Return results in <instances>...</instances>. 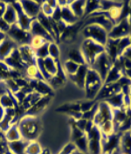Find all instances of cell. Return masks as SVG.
<instances>
[{
    "instance_id": "obj_1",
    "label": "cell",
    "mask_w": 131,
    "mask_h": 154,
    "mask_svg": "<svg viewBox=\"0 0 131 154\" xmlns=\"http://www.w3.org/2000/svg\"><path fill=\"white\" fill-rule=\"evenodd\" d=\"M22 139L26 142L36 141L41 132V125L37 116L24 115L18 122Z\"/></svg>"
},
{
    "instance_id": "obj_2",
    "label": "cell",
    "mask_w": 131,
    "mask_h": 154,
    "mask_svg": "<svg viewBox=\"0 0 131 154\" xmlns=\"http://www.w3.org/2000/svg\"><path fill=\"white\" fill-rule=\"evenodd\" d=\"M103 86V81L100 75L89 67L85 81V96L86 100H95L99 91Z\"/></svg>"
},
{
    "instance_id": "obj_3",
    "label": "cell",
    "mask_w": 131,
    "mask_h": 154,
    "mask_svg": "<svg viewBox=\"0 0 131 154\" xmlns=\"http://www.w3.org/2000/svg\"><path fill=\"white\" fill-rule=\"evenodd\" d=\"M80 49L83 54L86 64L88 65L89 67L93 64L96 58L105 52L104 46L88 38H85L83 40Z\"/></svg>"
},
{
    "instance_id": "obj_4",
    "label": "cell",
    "mask_w": 131,
    "mask_h": 154,
    "mask_svg": "<svg viewBox=\"0 0 131 154\" xmlns=\"http://www.w3.org/2000/svg\"><path fill=\"white\" fill-rule=\"evenodd\" d=\"M81 33L85 38L94 40V42L106 46L108 39V32L98 25H87L84 26L81 30Z\"/></svg>"
},
{
    "instance_id": "obj_5",
    "label": "cell",
    "mask_w": 131,
    "mask_h": 154,
    "mask_svg": "<svg viewBox=\"0 0 131 154\" xmlns=\"http://www.w3.org/2000/svg\"><path fill=\"white\" fill-rule=\"evenodd\" d=\"M6 36L11 40H13L18 45V47L24 45H30L31 39L32 37V35L30 33L29 31L19 27L17 24L11 26L9 31L6 33Z\"/></svg>"
},
{
    "instance_id": "obj_6",
    "label": "cell",
    "mask_w": 131,
    "mask_h": 154,
    "mask_svg": "<svg viewBox=\"0 0 131 154\" xmlns=\"http://www.w3.org/2000/svg\"><path fill=\"white\" fill-rule=\"evenodd\" d=\"M113 61L110 60V58L108 56V54L104 52L102 54H100L98 57L96 58V60L93 62V64L90 66V68H92L94 70L100 77L102 78V80L105 81L106 77L108 75L109 70L113 67Z\"/></svg>"
},
{
    "instance_id": "obj_7",
    "label": "cell",
    "mask_w": 131,
    "mask_h": 154,
    "mask_svg": "<svg viewBox=\"0 0 131 154\" xmlns=\"http://www.w3.org/2000/svg\"><path fill=\"white\" fill-rule=\"evenodd\" d=\"M86 134L88 139V154H102V136L100 129L94 125L93 128Z\"/></svg>"
},
{
    "instance_id": "obj_8",
    "label": "cell",
    "mask_w": 131,
    "mask_h": 154,
    "mask_svg": "<svg viewBox=\"0 0 131 154\" xmlns=\"http://www.w3.org/2000/svg\"><path fill=\"white\" fill-rule=\"evenodd\" d=\"M131 35L130 23L128 18L118 21L113 29L108 32V38L119 39L124 37H129Z\"/></svg>"
},
{
    "instance_id": "obj_9",
    "label": "cell",
    "mask_w": 131,
    "mask_h": 154,
    "mask_svg": "<svg viewBox=\"0 0 131 154\" xmlns=\"http://www.w3.org/2000/svg\"><path fill=\"white\" fill-rule=\"evenodd\" d=\"M4 61L7 64V66L11 69H12L16 72H19L24 75V72L26 67V65L25 64V62L23 61L22 58L20 56L18 48L15 49Z\"/></svg>"
},
{
    "instance_id": "obj_10",
    "label": "cell",
    "mask_w": 131,
    "mask_h": 154,
    "mask_svg": "<svg viewBox=\"0 0 131 154\" xmlns=\"http://www.w3.org/2000/svg\"><path fill=\"white\" fill-rule=\"evenodd\" d=\"M122 92L121 87L119 84L116 83H110V84H103L101 90L99 91L98 95L95 98L96 102H101V101H105L112 96H115L119 93Z\"/></svg>"
},
{
    "instance_id": "obj_11",
    "label": "cell",
    "mask_w": 131,
    "mask_h": 154,
    "mask_svg": "<svg viewBox=\"0 0 131 154\" xmlns=\"http://www.w3.org/2000/svg\"><path fill=\"white\" fill-rule=\"evenodd\" d=\"M20 5L23 11L28 16L30 19H36L38 17V15L41 13V2L38 1H20Z\"/></svg>"
},
{
    "instance_id": "obj_12",
    "label": "cell",
    "mask_w": 131,
    "mask_h": 154,
    "mask_svg": "<svg viewBox=\"0 0 131 154\" xmlns=\"http://www.w3.org/2000/svg\"><path fill=\"white\" fill-rule=\"evenodd\" d=\"M124 75V69L122 67V63L119 60V59H117L111 69L109 70L108 75L106 77L103 84H110V83H116L120 78Z\"/></svg>"
},
{
    "instance_id": "obj_13",
    "label": "cell",
    "mask_w": 131,
    "mask_h": 154,
    "mask_svg": "<svg viewBox=\"0 0 131 154\" xmlns=\"http://www.w3.org/2000/svg\"><path fill=\"white\" fill-rule=\"evenodd\" d=\"M12 5L14 6V8L17 11V14H18V21H17V25L19 27H21L24 30L30 31L31 28V25L33 21V19H30L28 16H26V14L23 11L21 5H20V1H16V2H11Z\"/></svg>"
},
{
    "instance_id": "obj_14",
    "label": "cell",
    "mask_w": 131,
    "mask_h": 154,
    "mask_svg": "<svg viewBox=\"0 0 131 154\" xmlns=\"http://www.w3.org/2000/svg\"><path fill=\"white\" fill-rule=\"evenodd\" d=\"M88 69H89L88 65H87V64L81 65L75 75H70L68 77L71 80V82H74L78 88H80L81 89H84L85 81H86V77H87V74Z\"/></svg>"
},
{
    "instance_id": "obj_15",
    "label": "cell",
    "mask_w": 131,
    "mask_h": 154,
    "mask_svg": "<svg viewBox=\"0 0 131 154\" xmlns=\"http://www.w3.org/2000/svg\"><path fill=\"white\" fill-rule=\"evenodd\" d=\"M18 45L7 36L0 42V60H5L17 48Z\"/></svg>"
},
{
    "instance_id": "obj_16",
    "label": "cell",
    "mask_w": 131,
    "mask_h": 154,
    "mask_svg": "<svg viewBox=\"0 0 131 154\" xmlns=\"http://www.w3.org/2000/svg\"><path fill=\"white\" fill-rule=\"evenodd\" d=\"M19 49L20 56L22 58L23 61L25 62V64L27 66L30 64H34L36 63L37 58L35 55V51L32 48L30 45H24V46H20L18 48Z\"/></svg>"
},
{
    "instance_id": "obj_17",
    "label": "cell",
    "mask_w": 131,
    "mask_h": 154,
    "mask_svg": "<svg viewBox=\"0 0 131 154\" xmlns=\"http://www.w3.org/2000/svg\"><path fill=\"white\" fill-rule=\"evenodd\" d=\"M29 32H30V33L32 36H39V37H42V38H45V39H47L48 42H56L53 38V37L47 32V30L40 25V23L38 21L37 19H34L32 21Z\"/></svg>"
},
{
    "instance_id": "obj_18",
    "label": "cell",
    "mask_w": 131,
    "mask_h": 154,
    "mask_svg": "<svg viewBox=\"0 0 131 154\" xmlns=\"http://www.w3.org/2000/svg\"><path fill=\"white\" fill-rule=\"evenodd\" d=\"M51 99H52V96H42V97L38 101L37 103L32 106L31 109H29L28 110H27L24 115L37 116L38 114H39L40 112H42V111L47 108V106L49 104Z\"/></svg>"
},
{
    "instance_id": "obj_19",
    "label": "cell",
    "mask_w": 131,
    "mask_h": 154,
    "mask_svg": "<svg viewBox=\"0 0 131 154\" xmlns=\"http://www.w3.org/2000/svg\"><path fill=\"white\" fill-rule=\"evenodd\" d=\"M0 105L5 110H8V109H17L19 104L17 102V100L15 99L14 96L11 93L6 91L5 94H3L0 96Z\"/></svg>"
},
{
    "instance_id": "obj_20",
    "label": "cell",
    "mask_w": 131,
    "mask_h": 154,
    "mask_svg": "<svg viewBox=\"0 0 131 154\" xmlns=\"http://www.w3.org/2000/svg\"><path fill=\"white\" fill-rule=\"evenodd\" d=\"M118 40L119 39H108V42L105 46V53L108 54V56L110 58L113 63L119 57V52H118Z\"/></svg>"
},
{
    "instance_id": "obj_21",
    "label": "cell",
    "mask_w": 131,
    "mask_h": 154,
    "mask_svg": "<svg viewBox=\"0 0 131 154\" xmlns=\"http://www.w3.org/2000/svg\"><path fill=\"white\" fill-rule=\"evenodd\" d=\"M60 15H61V20L65 23L66 26L75 25L79 20V19L71 11L70 7H69V5L60 7Z\"/></svg>"
},
{
    "instance_id": "obj_22",
    "label": "cell",
    "mask_w": 131,
    "mask_h": 154,
    "mask_svg": "<svg viewBox=\"0 0 131 154\" xmlns=\"http://www.w3.org/2000/svg\"><path fill=\"white\" fill-rule=\"evenodd\" d=\"M24 76L29 81H45L41 75L36 63L26 66L24 72Z\"/></svg>"
},
{
    "instance_id": "obj_23",
    "label": "cell",
    "mask_w": 131,
    "mask_h": 154,
    "mask_svg": "<svg viewBox=\"0 0 131 154\" xmlns=\"http://www.w3.org/2000/svg\"><path fill=\"white\" fill-rule=\"evenodd\" d=\"M3 19L9 25V26H12L17 24L18 21V14H17V11L14 8V6L12 5L11 2L7 3V6L5 11L4 13L3 16Z\"/></svg>"
},
{
    "instance_id": "obj_24",
    "label": "cell",
    "mask_w": 131,
    "mask_h": 154,
    "mask_svg": "<svg viewBox=\"0 0 131 154\" xmlns=\"http://www.w3.org/2000/svg\"><path fill=\"white\" fill-rule=\"evenodd\" d=\"M28 142L20 139L13 142H7V149L13 154H26V149Z\"/></svg>"
},
{
    "instance_id": "obj_25",
    "label": "cell",
    "mask_w": 131,
    "mask_h": 154,
    "mask_svg": "<svg viewBox=\"0 0 131 154\" xmlns=\"http://www.w3.org/2000/svg\"><path fill=\"white\" fill-rule=\"evenodd\" d=\"M59 60H55L54 59L49 57V56L43 60L44 68L50 77L54 76L57 74L58 67H59Z\"/></svg>"
},
{
    "instance_id": "obj_26",
    "label": "cell",
    "mask_w": 131,
    "mask_h": 154,
    "mask_svg": "<svg viewBox=\"0 0 131 154\" xmlns=\"http://www.w3.org/2000/svg\"><path fill=\"white\" fill-rule=\"evenodd\" d=\"M4 136H5L6 142H13V141L22 139L18 124L11 125L8 128V130L4 133Z\"/></svg>"
},
{
    "instance_id": "obj_27",
    "label": "cell",
    "mask_w": 131,
    "mask_h": 154,
    "mask_svg": "<svg viewBox=\"0 0 131 154\" xmlns=\"http://www.w3.org/2000/svg\"><path fill=\"white\" fill-rule=\"evenodd\" d=\"M120 150L122 154H131V136L129 131L121 133Z\"/></svg>"
},
{
    "instance_id": "obj_28",
    "label": "cell",
    "mask_w": 131,
    "mask_h": 154,
    "mask_svg": "<svg viewBox=\"0 0 131 154\" xmlns=\"http://www.w3.org/2000/svg\"><path fill=\"white\" fill-rule=\"evenodd\" d=\"M85 5H86V1H81V0L80 1H71L69 3L70 9L79 19L84 17Z\"/></svg>"
},
{
    "instance_id": "obj_29",
    "label": "cell",
    "mask_w": 131,
    "mask_h": 154,
    "mask_svg": "<svg viewBox=\"0 0 131 154\" xmlns=\"http://www.w3.org/2000/svg\"><path fill=\"white\" fill-rule=\"evenodd\" d=\"M67 60H72L75 63L79 64V65H84L86 64L85 62L83 54L81 51V49H71L69 50L68 54H67Z\"/></svg>"
},
{
    "instance_id": "obj_30",
    "label": "cell",
    "mask_w": 131,
    "mask_h": 154,
    "mask_svg": "<svg viewBox=\"0 0 131 154\" xmlns=\"http://www.w3.org/2000/svg\"><path fill=\"white\" fill-rule=\"evenodd\" d=\"M105 102L112 108L113 109H122L124 107V103H123V94L122 92L112 96L107 100H105Z\"/></svg>"
},
{
    "instance_id": "obj_31",
    "label": "cell",
    "mask_w": 131,
    "mask_h": 154,
    "mask_svg": "<svg viewBox=\"0 0 131 154\" xmlns=\"http://www.w3.org/2000/svg\"><path fill=\"white\" fill-rule=\"evenodd\" d=\"M101 9V5L100 1H86L85 5V11L84 18L88 17L89 15L93 14L96 11H99Z\"/></svg>"
},
{
    "instance_id": "obj_32",
    "label": "cell",
    "mask_w": 131,
    "mask_h": 154,
    "mask_svg": "<svg viewBox=\"0 0 131 154\" xmlns=\"http://www.w3.org/2000/svg\"><path fill=\"white\" fill-rule=\"evenodd\" d=\"M77 150L84 154H88V139L87 134L83 135L77 140L74 141Z\"/></svg>"
},
{
    "instance_id": "obj_33",
    "label": "cell",
    "mask_w": 131,
    "mask_h": 154,
    "mask_svg": "<svg viewBox=\"0 0 131 154\" xmlns=\"http://www.w3.org/2000/svg\"><path fill=\"white\" fill-rule=\"evenodd\" d=\"M81 65L75 63L72 60H66L65 62L63 63L62 65V68L65 72V74L66 75V76H70V75H75V73L77 72V70L79 69Z\"/></svg>"
},
{
    "instance_id": "obj_34",
    "label": "cell",
    "mask_w": 131,
    "mask_h": 154,
    "mask_svg": "<svg viewBox=\"0 0 131 154\" xmlns=\"http://www.w3.org/2000/svg\"><path fill=\"white\" fill-rule=\"evenodd\" d=\"M42 150H43L42 146L37 140L31 141L27 144L26 149V154H41Z\"/></svg>"
},
{
    "instance_id": "obj_35",
    "label": "cell",
    "mask_w": 131,
    "mask_h": 154,
    "mask_svg": "<svg viewBox=\"0 0 131 154\" xmlns=\"http://www.w3.org/2000/svg\"><path fill=\"white\" fill-rule=\"evenodd\" d=\"M58 110L59 111H63L67 113L68 115L73 113V112H80L81 111V108H80V103H68L65 105L61 106L58 109Z\"/></svg>"
},
{
    "instance_id": "obj_36",
    "label": "cell",
    "mask_w": 131,
    "mask_h": 154,
    "mask_svg": "<svg viewBox=\"0 0 131 154\" xmlns=\"http://www.w3.org/2000/svg\"><path fill=\"white\" fill-rule=\"evenodd\" d=\"M48 54L49 57L54 59L55 60H59L60 55V50L56 42H50L48 44Z\"/></svg>"
},
{
    "instance_id": "obj_37",
    "label": "cell",
    "mask_w": 131,
    "mask_h": 154,
    "mask_svg": "<svg viewBox=\"0 0 131 154\" xmlns=\"http://www.w3.org/2000/svg\"><path fill=\"white\" fill-rule=\"evenodd\" d=\"M47 43H50V42H48L47 39H45L42 37L32 36V39H31V42H30V46L32 47V48L33 50H37V49L40 48L41 47H43L44 45L47 44Z\"/></svg>"
},
{
    "instance_id": "obj_38",
    "label": "cell",
    "mask_w": 131,
    "mask_h": 154,
    "mask_svg": "<svg viewBox=\"0 0 131 154\" xmlns=\"http://www.w3.org/2000/svg\"><path fill=\"white\" fill-rule=\"evenodd\" d=\"M53 9L48 3L47 1H45V2H41V8H40V11H41V14H43L44 16H46L47 18H51L53 14V11H54Z\"/></svg>"
},
{
    "instance_id": "obj_39",
    "label": "cell",
    "mask_w": 131,
    "mask_h": 154,
    "mask_svg": "<svg viewBox=\"0 0 131 154\" xmlns=\"http://www.w3.org/2000/svg\"><path fill=\"white\" fill-rule=\"evenodd\" d=\"M130 40L129 37H124V38H119L118 40V52H119V56H121L122 53L124 52L125 49L130 47Z\"/></svg>"
},
{
    "instance_id": "obj_40",
    "label": "cell",
    "mask_w": 131,
    "mask_h": 154,
    "mask_svg": "<svg viewBox=\"0 0 131 154\" xmlns=\"http://www.w3.org/2000/svg\"><path fill=\"white\" fill-rule=\"evenodd\" d=\"M97 102L95 100H86L84 102L80 103V108H81V112L85 113L87 111H89L96 103Z\"/></svg>"
},
{
    "instance_id": "obj_41",
    "label": "cell",
    "mask_w": 131,
    "mask_h": 154,
    "mask_svg": "<svg viewBox=\"0 0 131 154\" xmlns=\"http://www.w3.org/2000/svg\"><path fill=\"white\" fill-rule=\"evenodd\" d=\"M48 44L49 43L44 45L43 47H41L37 50H34L35 51V55H36L37 59L44 60V59H46V58L49 56V54H48Z\"/></svg>"
},
{
    "instance_id": "obj_42",
    "label": "cell",
    "mask_w": 131,
    "mask_h": 154,
    "mask_svg": "<svg viewBox=\"0 0 131 154\" xmlns=\"http://www.w3.org/2000/svg\"><path fill=\"white\" fill-rule=\"evenodd\" d=\"M77 150L76 146H75V143L71 142L65 145V147H63V149L60 151V152L63 154H73L75 151Z\"/></svg>"
},
{
    "instance_id": "obj_43",
    "label": "cell",
    "mask_w": 131,
    "mask_h": 154,
    "mask_svg": "<svg viewBox=\"0 0 131 154\" xmlns=\"http://www.w3.org/2000/svg\"><path fill=\"white\" fill-rule=\"evenodd\" d=\"M119 60L122 63V67L124 70H129L131 69V60L129 58L123 57V56H119L118 57Z\"/></svg>"
},
{
    "instance_id": "obj_44",
    "label": "cell",
    "mask_w": 131,
    "mask_h": 154,
    "mask_svg": "<svg viewBox=\"0 0 131 154\" xmlns=\"http://www.w3.org/2000/svg\"><path fill=\"white\" fill-rule=\"evenodd\" d=\"M10 27H11V26H9V25L3 19V18L0 19V32L6 34L7 32L9 31Z\"/></svg>"
},
{
    "instance_id": "obj_45",
    "label": "cell",
    "mask_w": 131,
    "mask_h": 154,
    "mask_svg": "<svg viewBox=\"0 0 131 154\" xmlns=\"http://www.w3.org/2000/svg\"><path fill=\"white\" fill-rule=\"evenodd\" d=\"M6 6H7V3L6 2L0 1V19L3 18L4 13L5 11V9H6Z\"/></svg>"
},
{
    "instance_id": "obj_46",
    "label": "cell",
    "mask_w": 131,
    "mask_h": 154,
    "mask_svg": "<svg viewBox=\"0 0 131 154\" xmlns=\"http://www.w3.org/2000/svg\"><path fill=\"white\" fill-rule=\"evenodd\" d=\"M121 56L129 58V59H130L131 60V46L130 47H129L127 49H125V50H124V52L122 53V54L121 55Z\"/></svg>"
},
{
    "instance_id": "obj_47",
    "label": "cell",
    "mask_w": 131,
    "mask_h": 154,
    "mask_svg": "<svg viewBox=\"0 0 131 154\" xmlns=\"http://www.w3.org/2000/svg\"><path fill=\"white\" fill-rule=\"evenodd\" d=\"M6 91H7V89L5 88V83L4 82H0V96H2L3 94H5Z\"/></svg>"
},
{
    "instance_id": "obj_48",
    "label": "cell",
    "mask_w": 131,
    "mask_h": 154,
    "mask_svg": "<svg viewBox=\"0 0 131 154\" xmlns=\"http://www.w3.org/2000/svg\"><path fill=\"white\" fill-rule=\"evenodd\" d=\"M41 154H52V153H51V152H50L48 149H43Z\"/></svg>"
},
{
    "instance_id": "obj_49",
    "label": "cell",
    "mask_w": 131,
    "mask_h": 154,
    "mask_svg": "<svg viewBox=\"0 0 131 154\" xmlns=\"http://www.w3.org/2000/svg\"><path fill=\"white\" fill-rule=\"evenodd\" d=\"M6 37V34H5V33H2V32H0V42L4 39V38Z\"/></svg>"
},
{
    "instance_id": "obj_50",
    "label": "cell",
    "mask_w": 131,
    "mask_h": 154,
    "mask_svg": "<svg viewBox=\"0 0 131 154\" xmlns=\"http://www.w3.org/2000/svg\"><path fill=\"white\" fill-rule=\"evenodd\" d=\"M3 154H13V153H12V152H11V151H9L8 149H6V150H5V151L4 152V153H3Z\"/></svg>"
},
{
    "instance_id": "obj_51",
    "label": "cell",
    "mask_w": 131,
    "mask_h": 154,
    "mask_svg": "<svg viewBox=\"0 0 131 154\" xmlns=\"http://www.w3.org/2000/svg\"><path fill=\"white\" fill-rule=\"evenodd\" d=\"M73 154H84V153H82V152H79L78 150H76V151H75V152H74V153H73Z\"/></svg>"
},
{
    "instance_id": "obj_52",
    "label": "cell",
    "mask_w": 131,
    "mask_h": 154,
    "mask_svg": "<svg viewBox=\"0 0 131 154\" xmlns=\"http://www.w3.org/2000/svg\"><path fill=\"white\" fill-rule=\"evenodd\" d=\"M58 154H63V153H61V152H59V153Z\"/></svg>"
},
{
    "instance_id": "obj_53",
    "label": "cell",
    "mask_w": 131,
    "mask_h": 154,
    "mask_svg": "<svg viewBox=\"0 0 131 154\" xmlns=\"http://www.w3.org/2000/svg\"><path fill=\"white\" fill-rule=\"evenodd\" d=\"M129 133H130V136H131V130H130V131H129Z\"/></svg>"
},
{
    "instance_id": "obj_54",
    "label": "cell",
    "mask_w": 131,
    "mask_h": 154,
    "mask_svg": "<svg viewBox=\"0 0 131 154\" xmlns=\"http://www.w3.org/2000/svg\"></svg>"
}]
</instances>
